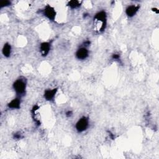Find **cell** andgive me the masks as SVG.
I'll use <instances>...</instances> for the list:
<instances>
[{
	"instance_id": "obj_1",
	"label": "cell",
	"mask_w": 159,
	"mask_h": 159,
	"mask_svg": "<svg viewBox=\"0 0 159 159\" xmlns=\"http://www.w3.org/2000/svg\"><path fill=\"white\" fill-rule=\"evenodd\" d=\"M107 24V15L105 11H101L97 12L94 17L93 19V30L101 33L102 32Z\"/></svg>"
},
{
	"instance_id": "obj_2",
	"label": "cell",
	"mask_w": 159,
	"mask_h": 159,
	"mask_svg": "<svg viewBox=\"0 0 159 159\" xmlns=\"http://www.w3.org/2000/svg\"><path fill=\"white\" fill-rule=\"evenodd\" d=\"M27 80L24 77L17 79L13 83V89L19 98H21L25 94Z\"/></svg>"
},
{
	"instance_id": "obj_3",
	"label": "cell",
	"mask_w": 159,
	"mask_h": 159,
	"mask_svg": "<svg viewBox=\"0 0 159 159\" xmlns=\"http://www.w3.org/2000/svg\"><path fill=\"white\" fill-rule=\"evenodd\" d=\"M88 126L89 119L86 116H83L80 118L76 123L75 128L78 132H83L88 129Z\"/></svg>"
},
{
	"instance_id": "obj_4",
	"label": "cell",
	"mask_w": 159,
	"mask_h": 159,
	"mask_svg": "<svg viewBox=\"0 0 159 159\" xmlns=\"http://www.w3.org/2000/svg\"><path fill=\"white\" fill-rule=\"evenodd\" d=\"M43 14L49 20H53L56 16V12L53 7L50 5H47L43 9Z\"/></svg>"
},
{
	"instance_id": "obj_5",
	"label": "cell",
	"mask_w": 159,
	"mask_h": 159,
	"mask_svg": "<svg viewBox=\"0 0 159 159\" xmlns=\"http://www.w3.org/2000/svg\"><path fill=\"white\" fill-rule=\"evenodd\" d=\"M39 106L37 104L34 105L31 109L32 117L35 123L38 126L40 125V113L39 112Z\"/></svg>"
},
{
	"instance_id": "obj_6",
	"label": "cell",
	"mask_w": 159,
	"mask_h": 159,
	"mask_svg": "<svg viewBox=\"0 0 159 159\" xmlns=\"http://www.w3.org/2000/svg\"><path fill=\"white\" fill-rule=\"evenodd\" d=\"M89 55V52L86 47H81L80 48L77 50L76 52V57L78 60H85Z\"/></svg>"
},
{
	"instance_id": "obj_7",
	"label": "cell",
	"mask_w": 159,
	"mask_h": 159,
	"mask_svg": "<svg viewBox=\"0 0 159 159\" xmlns=\"http://www.w3.org/2000/svg\"><path fill=\"white\" fill-rule=\"evenodd\" d=\"M50 48H51L50 42H42L40 45V51L43 57L47 56L50 50Z\"/></svg>"
},
{
	"instance_id": "obj_8",
	"label": "cell",
	"mask_w": 159,
	"mask_h": 159,
	"mask_svg": "<svg viewBox=\"0 0 159 159\" xmlns=\"http://www.w3.org/2000/svg\"><path fill=\"white\" fill-rule=\"evenodd\" d=\"M139 6L134 4H132L129 6L126 9H125V14H127V16L131 17H133L136 14V13L138 12L139 9Z\"/></svg>"
},
{
	"instance_id": "obj_9",
	"label": "cell",
	"mask_w": 159,
	"mask_h": 159,
	"mask_svg": "<svg viewBox=\"0 0 159 159\" xmlns=\"http://www.w3.org/2000/svg\"><path fill=\"white\" fill-rule=\"evenodd\" d=\"M57 88H53V89H46L44 92V98L47 100V101H51L52 100L57 92Z\"/></svg>"
},
{
	"instance_id": "obj_10",
	"label": "cell",
	"mask_w": 159,
	"mask_h": 159,
	"mask_svg": "<svg viewBox=\"0 0 159 159\" xmlns=\"http://www.w3.org/2000/svg\"><path fill=\"white\" fill-rule=\"evenodd\" d=\"M20 99L19 97L13 99L7 104L8 107L9 109H18L20 108Z\"/></svg>"
},
{
	"instance_id": "obj_11",
	"label": "cell",
	"mask_w": 159,
	"mask_h": 159,
	"mask_svg": "<svg viewBox=\"0 0 159 159\" xmlns=\"http://www.w3.org/2000/svg\"><path fill=\"white\" fill-rule=\"evenodd\" d=\"M2 54L6 57H9L11 53V46L9 43H4L2 50Z\"/></svg>"
},
{
	"instance_id": "obj_12",
	"label": "cell",
	"mask_w": 159,
	"mask_h": 159,
	"mask_svg": "<svg viewBox=\"0 0 159 159\" xmlns=\"http://www.w3.org/2000/svg\"><path fill=\"white\" fill-rule=\"evenodd\" d=\"M82 2L81 1H76V0H73L70 1L68 3V6L71 8V9H76L80 7Z\"/></svg>"
},
{
	"instance_id": "obj_13",
	"label": "cell",
	"mask_w": 159,
	"mask_h": 159,
	"mask_svg": "<svg viewBox=\"0 0 159 159\" xmlns=\"http://www.w3.org/2000/svg\"><path fill=\"white\" fill-rule=\"evenodd\" d=\"M11 2L9 1H2L1 4V6L2 7H6V6H8L9 5H11Z\"/></svg>"
},
{
	"instance_id": "obj_14",
	"label": "cell",
	"mask_w": 159,
	"mask_h": 159,
	"mask_svg": "<svg viewBox=\"0 0 159 159\" xmlns=\"http://www.w3.org/2000/svg\"><path fill=\"white\" fill-rule=\"evenodd\" d=\"M14 137L16 139H20L22 138V135L20 132H17L14 135Z\"/></svg>"
},
{
	"instance_id": "obj_15",
	"label": "cell",
	"mask_w": 159,
	"mask_h": 159,
	"mask_svg": "<svg viewBox=\"0 0 159 159\" xmlns=\"http://www.w3.org/2000/svg\"><path fill=\"white\" fill-rule=\"evenodd\" d=\"M112 58L113 59H114V60H118V59H119V58H120V55H119V54L114 53V54L112 55Z\"/></svg>"
},
{
	"instance_id": "obj_16",
	"label": "cell",
	"mask_w": 159,
	"mask_h": 159,
	"mask_svg": "<svg viewBox=\"0 0 159 159\" xmlns=\"http://www.w3.org/2000/svg\"><path fill=\"white\" fill-rule=\"evenodd\" d=\"M73 112L71 111H68L67 112H66V116L67 117H70L71 115H72Z\"/></svg>"
}]
</instances>
